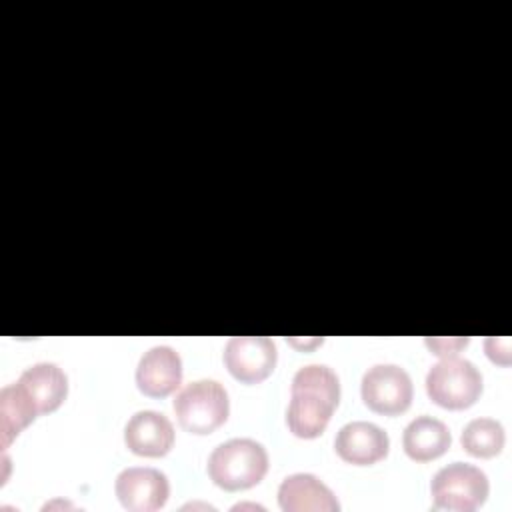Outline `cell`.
Instances as JSON below:
<instances>
[{"instance_id": "1", "label": "cell", "mask_w": 512, "mask_h": 512, "mask_svg": "<svg viewBox=\"0 0 512 512\" xmlns=\"http://www.w3.org/2000/svg\"><path fill=\"white\" fill-rule=\"evenodd\" d=\"M290 392L286 412L290 432L298 438L320 436L340 402L338 376L324 364H308L294 374Z\"/></svg>"}, {"instance_id": "2", "label": "cell", "mask_w": 512, "mask_h": 512, "mask_svg": "<svg viewBox=\"0 0 512 512\" xmlns=\"http://www.w3.org/2000/svg\"><path fill=\"white\" fill-rule=\"evenodd\" d=\"M268 472V452L252 438H232L218 444L208 458L210 480L224 490L256 486Z\"/></svg>"}, {"instance_id": "3", "label": "cell", "mask_w": 512, "mask_h": 512, "mask_svg": "<svg viewBox=\"0 0 512 512\" xmlns=\"http://www.w3.org/2000/svg\"><path fill=\"white\" fill-rule=\"evenodd\" d=\"M228 392L216 380L202 378L186 384L174 398V412L184 430L210 434L228 418Z\"/></svg>"}, {"instance_id": "4", "label": "cell", "mask_w": 512, "mask_h": 512, "mask_svg": "<svg viewBox=\"0 0 512 512\" xmlns=\"http://www.w3.org/2000/svg\"><path fill=\"white\" fill-rule=\"evenodd\" d=\"M426 392L430 400L448 410L472 406L482 392V376L478 368L466 360L444 356L426 374Z\"/></svg>"}, {"instance_id": "5", "label": "cell", "mask_w": 512, "mask_h": 512, "mask_svg": "<svg viewBox=\"0 0 512 512\" xmlns=\"http://www.w3.org/2000/svg\"><path fill=\"white\" fill-rule=\"evenodd\" d=\"M488 490V476L466 462H452L440 468L430 482L434 506L458 512H472L482 506Z\"/></svg>"}, {"instance_id": "6", "label": "cell", "mask_w": 512, "mask_h": 512, "mask_svg": "<svg viewBox=\"0 0 512 512\" xmlns=\"http://www.w3.org/2000/svg\"><path fill=\"white\" fill-rule=\"evenodd\" d=\"M412 394L414 388L408 372L396 364H376L362 376V400L378 414L396 416L406 412Z\"/></svg>"}, {"instance_id": "7", "label": "cell", "mask_w": 512, "mask_h": 512, "mask_svg": "<svg viewBox=\"0 0 512 512\" xmlns=\"http://www.w3.org/2000/svg\"><path fill=\"white\" fill-rule=\"evenodd\" d=\"M276 344L268 336H232L224 346L228 372L246 384L262 382L276 366Z\"/></svg>"}, {"instance_id": "8", "label": "cell", "mask_w": 512, "mask_h": 512, "mask_svg": "<svg viewBox=\"0 0 512 512\" xmlns=\"http://www.w3.org/2000/svg\"><path fill=\"white\" fill-rule=\"evenodd\" d=\"M120 504L130 512H154L170 496V484L164 472L148 466H130L116 476L114 484Z\"/></svg>"}, {"instance_id": "9", "label": "cell", "mask_w": 512, "mask_h": 512, "mask_svg": "<svg viewBox=\"0 0 512 512\" xmlns=\"http://www.w3.org/2000/svg\"><path fill=\"white\" fill-rule=\"evenodd\" d=\"M182 382L180 354L170 346H152L146 350L136 368V384L140 392L152 398L172 394Z\"/></svg>"}, {"instance_id": "10", "label": "cell", "mask_w": 512, "mask_h": 512, "mask_svg": "<svg viewBox=\"0 0 512 512\" xmlns=\"http://www.w3.org/2000/svg\"><path fill=\"white\" fill-rule=\"evenodd\" d=\"M388 446V434L380 426L364 420L344 424L334 438L338 456L356 466H368L382 460L388 454Z\"/></svg>"}, {"instance_id": "11", "label": "cell", "mask_w": 512, "mask_h": 512, "mask_svg": "<svg viewBox=\"0 0 512 512\" xmlns=\"http://www.w3.org/2000/svg\"><path fill=\"white\" fill-rule=\"evenodd\" d=\"M124 442L138 456L158 458L170 452L174 444V426L162 412L140 410L126 422Z\"/></svg>"}, {"instance_id": "12", "label": "cell", "mask_w": 512, "mask_h": 512, "mask_svg": "<svg viewBox=\"0 0 512 512\" xmlns=\"http://www.w3.org/2000/svg\"><path fill=\"white\" fill-rule=\"evenodd\" d=\"M278 504L284 512H338L340 502L334 492L314 474L298 472L282 480Z\"/></svg>"}, {"instance_id": "13", "label": "cell", "mask_w": 512, "mask_h": 512, "mask_svg": "<svg viewBox=\"0 0 512 512\" xmlns=\"http://www.w3.org/2000/svg\"><path fill=\"white\" fill-rule=\"evenodd\" d=\"M16 382L32 400L38 414L54 412L68 394V378L54 362H38L26 368Z\"/></svg>"}, {"instance_id": "14", "label": "cell", "mask_w": 512, "mask_h": 512, "mask_svg": "<svg viewBox=\"0 0 512 512\" xmlns=\"http://www.w3.org/2000/svg\"><path fill=\"white\" fill-rule=\"evenodd\" d=\"M452 436L448 426L432 416L414 418L402 434L404 452L418 462H428L442 456L450 448Z\"/></svg>"}, {"instance_id": "15", "label": "cell", "mask_w": 512, "mask_h": 512, "mask_svg": "<svg viewBox=\"0 0 512 512\" xmlns=\"http://www.w3.org/2000/svg\"><path fill=\"white\" fill-rule=\"evenodd\" d=\"M38 416L32 400L26 392L18 386V382L8 384L0 390V436L2 446L8 444L18 436L22 428H26Z\"/></svg>"}, {"instance_id": "16", "label": "cell", "mask_w": 512, "mask_h": 512, "mask_svg": "<svg viewBox=\"0 0 512 512\" xmlns=\"http://www.w3.org/2000/svg\"><path fill=\"white\" fill-rule=\"evenodd\" d=\"M460 442L468 454L478 458H492L504 448L506 434L498 420L474 418L464 426Z\"/></svg>"}, {"instance_id": "17", "label": "cell", "mask_w": 512, "mask_h": 512, "mask_svg": "<svg viewBox=\"0 0 512 512\" xmlns=\"http://www.w3.org/2000/svg\"><path fill=\"white\" fill-rule=\"evenodd\" d=\"M486 354L498 364H510V340L506 336H490L484 342Z\"/></svg>"}, {"instance_id": "18", "label": "cell", "mask_w": 512, "mask_h": 512, "mask_svg": "<svg viewBox=\"0 0 512 512\" xmlns=\"http://www.w3.org/2000/svg\"><path fill=\"white\" fill-rule=\"evenodd\" d=\"M426 344L440 356H454L462 346L468 344V338H426Z\"/></svg>"}, {"instance_id": "19", "label": "cell", "mask_w": 512, "mask_h": 512, "mask_svg": "<svg viewBox=\"0 0 512 512\" xmlns=\"http://www.w3.org/2000/svg\"><path fill=\"white\" fill-rule=\"evenodd\" d=\"M288 342L292 344V346H304V348H312V346H316V344H322V338H314V340H298V338H288Z\"/></svg>"}]
</instances>
